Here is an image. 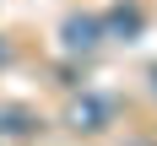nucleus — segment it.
<instances>
[{"label": "nucleus", "mask_w": 157, "mask_h": 146, "mask_svg": "<svg viewBox=\"0 0 157 146\" xmlns=\"http://www.w3.org/2000/svg\"><path fill=\"white\" fill-rule=\"evenodd\" d=\"M152 92H157V70H152Z\"/></svg>", "instance_id": "423d86ee"}, {"label": "nucleus", "mask_w": 157, "mask_h": 146, "mask_svg": "<svg viewBox=\"0 0 157 146\" xmlns=\"http://www.w3.org/2000/svg\"><path fill=\"white\" fill-rule=\"evenodd\" d=\"M103 32H109V38H141V11H136V6H119V11H109V22H103Z\"/></svg>", "instance_id": "7ed1b4c3"}, {"label": "nucleus", "mask_w": 157, "mask_h": 146, "mask_svg": "<svg viewBox=\"0 0 157 146\" xmlns=\"http://www.w3.org/2000/svg\"><path fill=\"white\" fill-rule=\"evenodd\" d=\"M33 125L38 119L27 108H0V135H33Z\"/></svg>", "instance_id": "20e7f679"}, {"label": "nucleus", "mask_w": 157, "mask_h": 146, "mask_svg": "<svg viewBox=\"0 0 157 146\" xmlns=\"http://www.w3.org/2000/svg\"><path fill=\"white\" fill-rule=\"evenodd\" d=\"M130 146H152V141H130Z\"/></svg>", "instance_id": "0eeeda50"}, {"label": "nucleus", "mask_w": 157, "mask_h": 146, "mask_svg": "<svg viewBox=\"0 0 157 146\" xmlns=\"http://www.w3.org/2000/svg\"><path fill=\"white\" fill-rule=\"evenodd\" d=\"M65 125L81 130V135H98V130H109V103H103V97H92V92H81L76 103L65 108Z\"/></svg>", "instance_id": "f257e3e1"}, {"label": "nucleus", "mask_w": 157, "mask_h": 146, "mask_svg": "<svg viewBox=\"0 0 157 146\" xmlns=\"http://www.w3.org/2000/svg\"><path fill=\"white\" fill-rule=\"evenodd\" d=\"M0 65H6V43H0Z\"/></svg>", "instance_id": "39448f33"}, {"label": "nucleus", "mask_w": 157, "mask_h": 146, "mask_svg": "<svg viewBox=\"0 0 157 146\" xmlns=\"http://www.w3.org/2000/svg\"><path fill=\"white\" fill-rule=\"evenodd\" d=\"M60 43L71 49V54H92V49L103 43V22H98V16H65Z\"/></svg>", "instance_id": "f03ea898"}]
</instances>
